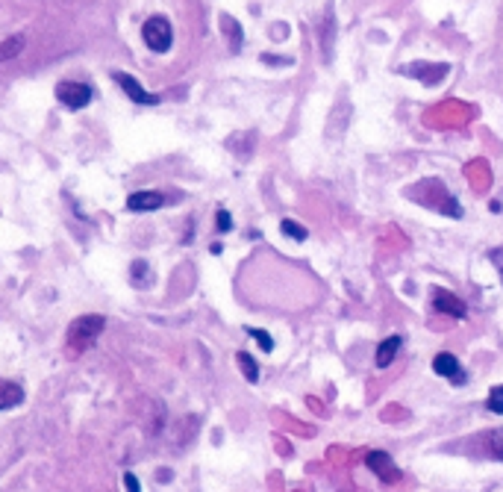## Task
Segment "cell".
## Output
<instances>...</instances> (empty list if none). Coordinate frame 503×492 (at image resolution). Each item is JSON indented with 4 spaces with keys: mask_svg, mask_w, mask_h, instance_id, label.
Segmentation results:
<instances>
[{
    "mask_svg": "<svg viewBox=\"0 0 503 492\" xmlns=\"http://www.w3.org/2000/svg\"><path fill=\"white\" fill-rule=\"evenodd\" d=\"M103 328H106V319L103 316H80V319H74L71 324H68V333H65V354L68 357H80L83 351H88L97 342V336L103 333Z\"/></svg>",
    "mask_w": 503,
    "mask_h": 492,
    "instance_id": "1",
    "label": "cell"
},
{
    "mask_svg": "<svg viewBox=\"0 0 503 492\" xmlns=\"http://www.w3.org/2000/svg\"><path fill=\"white\" fill-rule=\"evenodd\" d=\"M142 38H144V45L151 47L153 53H165L168 47H171V42H174V27H171V21H168L165 15H153V18H147V21L142 24Z\"/></svg>",
    "mask_w": 503,
    "mask_h": 492,
    "instance_id": "2",
    "label": "cell"
},
{
    "mask_svg": "<svg viewBox=\"0 0 503 492\" xmlns=\"http://www.w3.org/2000/svg\"><path fill=\"white\" fill-rule=\"evenodd\" d=\"M94 97V88L88 83H80V80H65L56 86V101L68 106V110H86Z\"/></svg>",
    "mask_w": 503,
    "mask_h": 492,
    "instance_id": "3",
    "label": "cell"
},
{
    "mask_svg": "<svg viewBox=\"0 0 503 492\" xmlns=\"http://www.w3.org/2000/svg\"><path fill=\"white\" fill-rule=\"evenodd\" d=\"M365 466H368L383 484H398L403 478V471L398 469V463H394L386 451H368V454H365Z\"/></svg>",
    "mask_w": 503,
    "mask_h": 492,
    "instance_id": "4",
    "label": "cell"
},
{
    "mask_svg": "<svg viewBox=\"0 0 503 492\" xmlns=\"http://www.w3.org/2000/svg\"><path fill=\"white\" fill-rule=\"evenodd\" d=\"M433 371L441 375L445 380H450V383H456V386H465V383H468L465 369H462V362L453 357L450 351H439L436 357H433Z\"/></svg>",
    "mask_w": 503,
    "mask_h": 492,
    "instance_id": "5",
    "label": "cell"
},
{
    "mask_svg": "<svg viewBox=\"0 0 503 492\" xmlns=\"http://www.w3.org/2000/svg\"><path fill=\"white\" fill-rule=\"evenodd\" d=\"M112 80L124 88V95L130 97V101H136V103H142V106H156L159 103V95H153V92H147V88L136 80V77H130V74H124V71H115L112 74Z\"/></svg>",
    "mask_w": 503,
    "mask_h": 492,
    "instance_id": "6",
    "label": "cell"
},
{
    "mask_svg": "<svg viewBox=\"0 0 503 492\" xmlns=\"http://www.w3.org/2000/svg\"><path fill=\"white\" fill-rule=\"evenodd\" d=\"M430 301L439 312H445V316H450V319H465L468 316L465 301L456 298V295L448 292V289H430Z\"/></svg>",
    "mask_w": 503,
    "mask_h": 492,
    "instance_id": "7",
    "label": "cell"
},
{
    "mask_svg": "<svg viewBox=\"0 0 503 492\" xmlns=\"http://www.w3.org/2000/svg\"><path fill=\"white\" fill-rule=\"evenodd\" d=\"M165 195L162 192H133L127 198V210L130 212H153V210H162L165 206Z\"/></svg>",
    "mask_w": 503,
    "mask_h": 492,
    "instance_id": "8",
    "label": "cell"
},
{
    "mask_svg": "<svg viewBox=\"0 0 503 492\" xmlns=\"http://www.w3.org/2000/svg\"><path fill=\"white\" fill-rule=\"evenodd\" d=\"M477 445H480V454L489 457V460H500L503 463V428H495V430H486V434L477 436Z\"/></svg>",
    "mask_w": 503,
    "mask_h": 492,
    "instance_id": "9",
    "label": "cell"
},
{
    "mask_svg": "<svg viewBox=\"0 0 503 492\" xmlns=\"http://www.w3.org/2000/svg\"><path fill=\"white\" fill-rule=\"evenodd\" d=\"M403 348V336H386L377 345V357H374V362H377V369H389L391 362H394V357H398V351Z\"/></svg>",
    "mask_w": 503,
    "mask_h": 492,
    "instance_id": "10",
    "label": "cell"
},
{
    "mask_svg": "<svg viewBox=\"0 0 503 492\" xmlns=\"http://www.w3.org/2000/svg\"><path fill=\"white\" fill-rule=\"evenodd\" d=\"M24 401V389L12 380H0V410H12Z\"/></svg>",
    "mask_w": 503,
    "mask_h": 492,
    "instance_id": "11",
    "label": "cell"
},
{
    "mask_svg": "<svg viewBox=\"0 0 503 492\" xmlns=\"http://www.w3.org/2000/svg\"><path fill=\"white\" fill-rule=\"evenodd\" d=\"M235 362H239V369H242V375L248 378V383H259V366H256V360L250 357L248 351L235 354Z\"/></svg>",
    "mask_w": 503,
    "mask_h": 492,
    "instance_id": "12",
    "label": "cell"
},
{
    "mask_svg": "<svg viewBox=\"0 0 503 492\" xmlns=\"http://www.w3.org/2000/svg\"><path fill=\"white\" fill-rule=\"evenodd\" d=\"M24 47H27L24 36H12V38H6V42L0 45V62H9V59H15L18 53H24Z\"/></svg>",
    "mask_w": 503,
    "mask_h": 492,
    "instance_id": "13",
    "label": "cell"
},
{
    "mask_svg": "<svg viewBox=\"0 0 503 492\" xmlns=\"http://www.w3.org/2000/svg\"><path fill=\"white\" fill-rule=\"evenodd\" d=\"M280 230H283L285 236H292L294 242H307V239H309V230L303 227V224L292 221V219H283V221H280Z\"/></svg>",
    "mask_w": 503,
    "mask_h": 492,
    "instance_id": "14",
    "label": "cell"
},
{
    "mask_svg": "<svg viewBox=\"0 0 503 492\" xmlns=\"http://www.w3.org/2000/svg\"><path fill=\"white\" fill-rule=\"evenodd\" d=\"M221 27L227 29V36H230L233 51H239V47H242V27H239V21H235V18H230V15H224L221 18Z\"/></svg>",
    "mask_w": 503,
    "mask_h": 492,
    "instance_id": "15",
    "label": "cell"
},
{
    "mask_svg": "<svg viewBox=\"0 0 503 492\" xmlns=\"http://www.w3.org/2000/svg\"><path fill=\"white\" fill-rule=\"evenodd\" d=\"M489 413H495V416H503V383L489 389V401H486Z\"/></svg>",
    "mask_w": 503,
    "mask_h": 492,
    "instance_id": "16",
    "label": "cell"
},
{
    "mask_svg": "<svg viewBox=\"0 0 503 492\" xmlns=\"http://www.w3.org/2000/svg\"><path fill=\"white\" fill-rule=\"evenodd\" d=\"M248 336L259 342V348H262L265 354H271V351H274V339H271V333H265V330H259V328H248Z\"/></svg>",
    "mask_w": 503,
    "mask_h": 492,
    "instance_id": "17",
    "label": "cell"
},
{
    "mask_svg": "<svg viewBox=\"0 0 503 492\" xmlns=\"http://www.w3.org/2000/svg\"><path fill=\"white\" fill-rule=\"evenodd\" d=\"M330 47H333V6L327 9V27H324V59L330 62Z\"/></svg>",
    "mask_w": 503,
    "mask_h": 492,
    "instance_id": "18",
    "label": "cell"
},
{
    "mask_svg": "<svg viewBox=\"0 0 503 492\" xmlns=\"http://www.w3.org/2000/svg\"><path fill=\"white\" fill-rule=\"evenodd\" d=\"M215 227H218V233H227L233 227V219H230V212L227 210H218V215H215Z\"/></svg>",
    "mask_w": 503,
    "mask_h": 492,
    "instance_id": "19",
    "label": "cell"
},
{
    "mask_svg": "<svg viewBox=\"0 0 503 492\" xmlns=\"http://www.w3.org/2000/svg\"><path fill=\"white\" fill-rule=\"evenodd\" d=\"M489 260L495 262V269H498V274H500V283H503V248L489 251Z\"/></svg>",
    "mask_w": 503,
    "mask_h": 492,
    "instance_id": "20",
    "label": "cell"
},
{
    "mask_svg": "<svg viewBox=\"0 0 503 492\" xmlns=\"http://www.w3.org/2000/svg\"><path fill=\"white\" fill-rule=\"evenodd\" d=\"M124 487H127V492H142V484H139V478H136L133 471H127L124 475Z\"/></svg>",
    "mask_w": 503,
    "mask_h": 492,
    "instance_id": "21",
    "label": "cell"
},
{
    "mask_svg": "<svg viewBox=\"0 0 503 492\" xmlns=\"http://www.w3.org/2000/svg\"><path fill=\"white\" fill-rule=\"evenodd\" d=\"M262 62H271V65H289L292 59H285V56H268V53H265V56H262Z\"/></svg>",
    "mask_w": 503,
    "mask_h": 492,
    "instance_id": "22",
    "label": "cell"
}]
</instances>
